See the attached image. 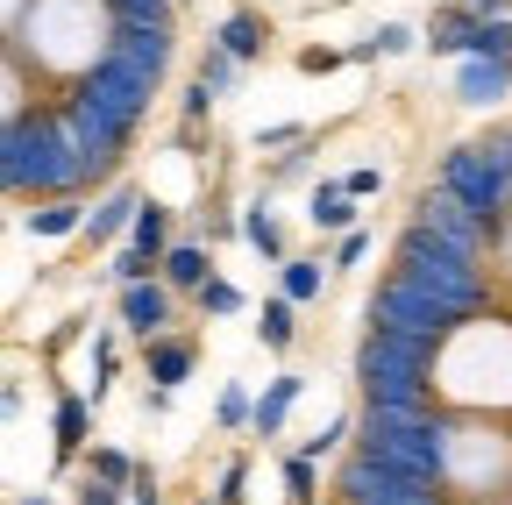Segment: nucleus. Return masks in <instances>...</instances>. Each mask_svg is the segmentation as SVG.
I'll list each match as a JSON object with an SVG mask.
<instances>
[{
	"instance_id": "nucleus-1",
	"label": "nucleus",
	"mask_w": 512,
	"mask_h": 505,
	"mask_svg": "<svg viewBox=\"0 0 512 505\" xmlns=\"http://www.w3.org/2000/svg\"><path fill=\"white\" fill-rule=\"evenodd\" d=\"M0 178H8L15 200H64V193H86L100 171H93L86 143L72 136L64 107L57 114L15 107L8 114V143H0Z\"/></svg>"
},
{
	"instance_id": "nucleus-2",
	"label": "nucleus",
	"mask_w": 512,
	"mask_h": 505,
	"mask_svg": "<svg viewBox=\"0 0 512 505\" xmlns=\"http://www.w3.org/2000/svg\"><path fill=\"white\" fill-rule=\"evenodd\" d=\"M441 185L456 193L491 235H505L512 228V164H505V150H498V136L491 143H463V150H448L441 157Z\"/></svg>"
},
{
	"instance_id": "nucleus-3",
	"label": "nucleus",
	"mask_w": 512,
	"mask_h": 505,
	"mask_svg": "<svg viewBox=\"0 0 512 505\" xmlns=\"http://www.w3.org/2000/svg\"><path fill=\"white\" fill-rule=\"evenodd\" d=\"M370 321H377V328H406V335H434V342H441V335H456L463 321H477V313H470V306H456L448 292H427L420 278H406V271H399V278H384V285H377Z\"/></svg>"
},
{
	"instance_id": "nucleus-4",
	"label": "nucleus",
	"mask_w": 512,
	"mask_h": 505,
	"mask_svg": "<svg viewBox=\"0 0 512 505\" xmlns=\"http://www.w3.org/2000/svg\"><path fill=\"white\" fill-rule=\"evenodd\" d=\"M420 221H427L448 249H463V257H484V242H498V235H491V228L456 200V193H448V185H434V193L420 200Z\"/></svg>"
},
{
	"instance_id": "nucleus-5",
	"label": "nucleus",
	"mask_w": 512,
	"mask_h": 505,
	"mask_svg": "<svg viewBox=\"0 0 512 505\" xmlns=\"http://www.w3.org/2000/svg\"><path fill=\"white\" fill-rule=\"evenodd\" d=\"M121 328L128 335H164L171 328V285L164 278H143V285H121Z\"/></svg>"
},
{
	"instance_id": "nucleus-6",
	"label": "nucleus",
	"mask_w": 512,
	"mask_h": 505,
	"mask_svg": "<svg viewBox=\"0 0 512 505\" xmlns=\"http://www.w3.org/2000/svg\"><path fill=\"white\" fill-rule=\"evenodd\" d=\"M86 193H64V200H36L22 221H29V235H43V242H64V235H86Z\"/></svg>"
},
{
	"instance_id": "nucleus-7",
	"label": "nucleus",
	"mask_w": 512,
	"mask_h": 505,
	"mask_svg": "<svg viewBox=\"0 0 512 505\" xmlns=\"http://www.w3.org/2000/svg\"><path fill=\"white\" fill-rule=\"evenodd\" d=\"M136 214H143V193H136V185H114V193L93 200V214H86V242H114V235H128V228H136Z\"/></svg>"
},
{
	"instance_id": "nucleus-8",
	"label": "nucleus",
	"mask_w": 512,
	"mask_h": 505,
	"mask_svg": "<svg viewBox=\"0 0 512 505\" xmlns=\"http://www.w3.org/2000/svg\"><path fill=\"white\" fill-rule=\"evenodd\" d=\"M456 93H463L470 107L505 100V93H512V57H463V79H456Z\"/></svg>"
},
{
	"instance_id": "nucleus-9",
	"label": "nucleus",
	"mask_w": 512,
	"mask_h": 505,
	"mask_svg": "<svg viewBox=\"0 0 512 505\" xmlns=\"http://www.w3.org/2000/svg\"><path fill=\"white\" fill-rule=\"evenodd\" d=\"M306 221L328 228V235H349V228H356V193H349L342 178H320L313 200H306Z\"/></svg>"
},
{
	"instance_id": "nucleus-10",
	"label": "nucleus",
	"mask_w": 512,
	"mask_h": 505,
	"mask_svg": "<svg viewBox=\"0 0 512 505\" xmlns=\"http://www.w3.org/2000/svg\"><path fill=\"white\" fill-rule=\"evenodd\" d=\"M207 278H214L207 242H171V249H164V285H171V292H200Z\"/></svg>"
},
{
	"instance_id": "nucleus-11",
	"label": "nucleus",
	"mask_w": 512,
	"mask_h": 505,
	"mask_svg": "<svg viewBox=\"0 0 512 505\" xmlns=\"http://www.w3.org/2000/svg\"><path fill=\"white\" fill-rule=\"evenodd\" d=\"M214 43L228 50V57H242V65H256L264 57V43H271V29H264V15H249V8H235L221 29H214Z\"/></svg>"
},
{
	"instance_id": "nucleus-12",
	"label": "nucleus",
	"mask_w": 512,
	"mask_h": 505,
	"mask_svg": "<svg viewBox=\"0 0 512 505\" xmlns=\"http://www.w3.org/2000/svg\"><path fill=\"white\" fill-rule=\"evenodd\" d=\"M143 363H150V377H157V385H185V377H192V342H178V335H150L143 342Z\"/></svg>"
},
{
	"instance_id": "nucleus-13",
	"label": "nucleus",
	"mask_w": 512,
	"mask_h": 505,
	"mask_svg": "<svg viewBox=\"0 0 512 505\" xmlns=\"http://www.w3.org/2000/svg\"><path fill=\"white\" fill-rule=\"evenodd\" d=\"M299 392H306V377H292V370H285V377H271V392H264V399H256V420H249V427H256V434H264V441H271V434H278V427L292 420V406H299Z\"/></svg>"
},
{
	"instance_id": "nucleus-14",
	"label": "nucleus",
	"mask_w": 512,
	"mask_h": 505,
	"mask_svg": "<svg viewBox=\"0 0 512 505\" xmlns=\"http://www.w3.org/2000/svg\"><path fill=\"white\" fill-rule=\"evenodd\" d=\"M93 406H100V399H79V392H64V399H57V463H72V456L86 449Z\"/></svg>"
},
{
	"instance_id": "nucleus-15",
	"label": "nucleus",
	"mask_w": 512,
	"mask_h": 505,
	"mask_svg": "<svg viewBox=\"0 0 512 505\" xmlns=\"http://www.w3.org/2000/svg\"><path fill=\"white\" fill-rule=\"evenodd\" d=\"M484 15H470V8H434V22H427V43H434V57H470V29H477Z\"/></svg>"
},
{
	"instance_id": "nucleus-16",
	"label": "nucleus",
	"mask_w": 512,
	"mask_h": 505,
	"mask_svg": "<svg viewBox=\"0 0 512 505\" xmlns=\"http://www.w3.org/2000/svg\"><path fill=\"white\" fill-rule=\"evenodd\" d=\"M278 292L299 299V306H313L320 292H328V271H320V257H285V264H278Z\"/></svg>"
},
{
	"instance_id": "nucleus-17",
	"label": "nucleus",
	"mask_w": 512,
	"mask_h": 505,
	"mask_svg": "<svg viewBox=\"0 0 512 505\" xmlns=\"http://www.w3.org/2000/svg\"><path fill=\"white\" fill-rule=\"evenodd\" d=\"M292 313H299V299H285V292H278V299H264V313H256V342L285 356V349H292V335H299Z\"/></svg>"
},
{
	"instance_id": "nucleus-18",
	"label": "nucleus",
	"mask_w": 512,
	"mask_h": 505,
	"mask_svg": "<svg viewBox=\"0 0 512 505\" xmlns=\"http://www.w3.org/2000/svg\"><path fill=\"white\" fill-rule=\"evenodd\" d=\"M128 249H143V257H157V264H164V249H171V207L143 200L136 228H128Z\"/></svg>"
},
{
	"instance_id": "nucleus-19",
	"label": "nucleus",
	"mask_w": 512,
	"mask_h": 505,
	"mask_svg": "<svg viewBox=\"0 0 512 505\" xmlns=\"http://www.w3.org/2000/svg\"><path fill=\"white\" fill-rule=\"evenodd\" d=\"M242 242L249 249H264L271 264H285V228H278V214H271V200H256L249 214H242Z\"/></svg>"
},
{
	"instance_id": "nucleus-20",
	"label": "nucleus",
	"mask_w": 512,
	"mask_h": 505,
	"mask_svg": "<svg viewBox=\"0 0 512 505\" xmlns=\"http://www.w3.org/2000/svg\"><path fill=\"white\" fill-rule=\"evenodd\" d=\"M313 498H320V463L292 449L285 456V505H313Z\"/></svg>"
},
{
	"instance_id": "nucleus-21",
	"label": "nucleus",
	"mask_w": 512,
	"mask_h": 505,
	"mask_svg": "<svg viewBox=\"0 0 512 505\" xmlns=\"http://www.w3.org/2000/svg\"><path fill=\"white\" fill-rule=\"evenodd\" d=\"M192 299H200V313H214V321H228V313H242V306H249V299H242V285H228V278H207Z\"/></svg>"
},
{
	"instance_id": "nucleus-22",
	"label": "nucleus",
	"mask_w": 512,
	"mask_h": 505,
	"mask_svg": "<svg viewBox=\"0 0 512 505\" xmlns=\"http://www.w3.org/2000/svg\"><path fill=\"white\" fill-rule=\"evenodd\" d=\"M136 470H143V463H128L121 449H93V463H86V477H100V484H121V491L136 484Z\"/></svg>"
},
{
	"instance_id": "nucleus-23",
	"label": "nucleus",
	"mask_w": 512,
	"mask_h": 505,
	"mask_svg": "<svg viewBox=\"0 0 512 505\" xmlns=\"http://www.w3.org/2000/svg\"><path fill=\"white\" fill-rule=\"evenodd\" d=\"M107 278H114V285H143V278H164V264L143 257V249H121V257L107 264Z\"/></svg>"
},
{
	"instance_id": "nucleus-24",
	"label": "nucleus",
	"mask_w": 512,
	"mask_h": 505,
	"mask_svg": "<svg viewBox=\"0 0 512 505\" xmlns=\"http://www.w3.org/2000/svg\"><path fill=\"white\" fill-rule=\"evenodd\" d=\"M200 79H207L214 93H228V86L242 79V57H228L221 43H207V57H200Z\"/></svg>"
},
{
	"instance_id": "nucleus-25",
	"label": "nucleus",
	"mask_w": 512,
	"mask_h": 505,
	"mask_svg": "<svg viewBox=\"0 0 512 505\" xmlns=\"http://www.w3.org/2000/svg\"><path fill=\"white\" fill-rule=\"evenodd\" d=\"M114 22H171V0H107Z\"/></svg>"
},
{
	"instance_id": "nucleus-26",
	"label": "nucleus",
	"mask_w": 512,
	"mask_h": 505,
	"mask_svg": "<svg viewBox=\"0 0 512 505\" xmlns=\"http://www.w3.org/2000/svg\"><path fill=\"white\" fill-rule=\"evenodd\" d=\"M214 420H221V427H249V420H256V399H249L242 385H228L221 406H214Z\"/></svg>"
},
{
	"instance_id": "nucleus-27",
	"label": "nucleus",
	"mask_w": 512,
	"mask_h": 505,
	"mask_svg": "<svg viewBox=\"0 0 512 505\" xmlns=\"http://www.w3.org/2000/svg\"><path fill=\"white\" fill-rule=\"evenodd\" d=\"M114 335H93V399H107V385H114Z\"/></svg>"
},
{
	"instance_id": "nucleus-28",
	"label": "nucleus",
	"mask_w": 512,
	"mask_h": 505,
	"mask_svg": "<svg viewBox=\"0 0 512 505\" xmlns=\"http://www.w3.org/2000/svg\"><path fill=\"white\" fill-rule=\"evenodd\" d=\"M285 143H306V121H271V129H256V150H285Z\"/></svg>"
},
{
	"instance_id": "nucleus-29",
	"label": "nucleus",
	"mask_w": 512,
	"mask_h": 505,
	"mask_svg": "<svg viewBox=\"0 0 512 505\" xmlns=\"http://www.w3.org/2000/svg\"><path fill=\"white\" fill-rule=\"evenodd\" d=\"M413 43H420V36H413L406 22H384V29H377V57H406Z\"/></svg>"
},
{
	"instance_id": "nucleus-30",
	"label": "nucleus",
	"mask_w": 512,
	"mask_h": 505,
	"mask_svg": "<svg viewBox=\"0 0 512 505\" xmlns=\"http://www.w3.org/2000/svg\"><path fill=\"white\" fill-rule=\"evenodd\" d=\"M363 257H370V235H363V228H349V235L335 242V271H356Z\"/></svg>"
},
{
	"instance_id": "nucleus-31",
	"label": "nucleus",
	"mask_w": 512,
	"mask_h": 505,
	"mask_svg": "<svg viewBox=\"0 0 512 505\" xmlns=\"http://www.w3.org/2000/svg\"><path fill=\"white\" fill-rule=\"evenodd\" d=\"M342 57H349V50H328V43H306V50H299V72H313V79H320V72H335Z\"/></svg>"
},
{
	"instance_id": "nucleus-32",
	"label": "nucleus",
	"mask_w": 512,
	"mask_h": 505,
	"mask_svg": "<svg viewBox=\"0 0 512 505\" xmlns=\"http://www.w3.org/2000/svg\"><path fill=\"white\" fill-rule=\"evenodd\" d=\"M242 477H249V463L235 456V463L221 470V484H214V505H242Z\"/></svg>"
},
{
	"instance_id": "nucleus-33",
	"label": "nucleus",
	"mask_w": 512,
	"mask_h": 505,
	"mask_svg": "<svg viewBox=\"0 0 512 505\" xmlns=\"http://www.w3.org/2000/svg\"><path fill=\"white\" fill-rule=\"evenodd\" d=\"M214 100H221V93H214L207 79H192V86H185V121H207V114H214Z\"/></svg>"
},
{
	"instance_id": "nucleus-34",
	"label": "nucleus",
	"mask_w": 512,
	"mask_h": 505,
	"mask_svg": "<svg viewBox=\"0 0 512 505\" xmlns=\"http://www.w3.org/2000/svg\"><path fill=\"white\" fill-rule=\"evenodd\" d=\"M342 434H349V420H335L328 434H313V441H299V456H313V463H320V456H335V449H342Z\"/></svg>"
},
{
	"instance_id": "nucleus-35",
	"label": "nucleus",
	"mask_w": 512,
	"mask_h": 505,
	"mask_svg": "<svg viewBox=\"0 0 512 505\" xmlns=\"http://www.w3.org/2000/svg\"><path fill=\"white\" fill-rule=\"evenodd\" d=\"M79 505H128V491H121V484H100V477H86Z\"/></svg>"
},
{
	"instance_id": "nucleus-36",
	"label": "nucleus",
	"mask_w": 512,
	"mask_h": 505,
	"mask_svg": "<svg viewBox=\"0 0 512 505\" xmlns=\"http://www.w3.org/2000/svg\"><path fill=\"white\" fill-rule=\"evenodd\" d=\"M342 185H349V193H356V200H370V193H377V185H384V171H377V164H356V171H349Z\"/></svg>"
},
{
	"instance_id": "nucleus-37",
	"label": "nucleus",
	"mask_w": 512,
	"mask_h": 505,
	"mask_svg": "<svg viewBox=\"0 0 512 505\" xmlns=\"http://www.w3.org/2000/svg\"><path fill=\"white\" fill-rule=\"evenodd\" d=\"M128 505H164V498H157V470H136V484H128Z\"/></svg>"
},
{
	"instance_id": "nucleus-38",
	"label": "nucleus",
	"mask_w": 512,
	"mask_h": 505,
	"mask_svg": "<svg viewBox=\"0 0 512 505\" xmlns=\"http://www.w3.org/2000/svg\"><path fill=\"white\" fill-rule=\"evenodd\" d=\"M456 8H470V15H512V0H456Z\"/></svg>"
},
{
	"instance_id": "nucleus-39",
	"label": "nucleus",
	"mask_w": 512,
	"mask_h": 505,
	"mask_svg": "<svg viewBox=\"0 0 512 505\" xmlns=\"http://www.w3.org/2000/svg\"><path fill=\"white\" fill-rule=\"evenodd\" d=\"M22 505H57V498H43V491H36V498H22Z\"/></svg>"
},
{
	"instance_id": "nucleus-40",
	"label": "nucleus",
	"mask_w": 512,
	"mask_h": 505,
	"mask_svg": "<svg viewBox=\"0 0 512 505\" xmlns=\"http://www.w3.org/2000/svg\"><path fill=\"white\" fill-rule=\"evenodd\" d=\"M200 505H207V498H200Z\"/></svg>"
}]
</instances>
